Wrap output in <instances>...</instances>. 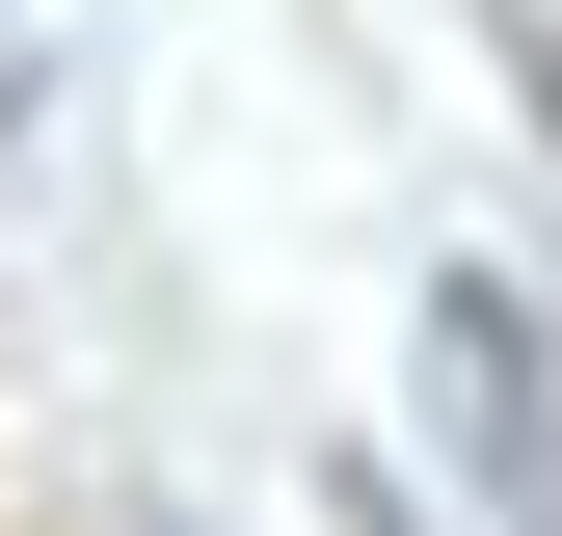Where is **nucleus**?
Masks as SVG:
<instances>
[{
    "label": "nucleus",
    "instance_id": "1",
    "mask_svg": "<svg viewBox=\"0 0 562 536\" xmlns=\"http://www.w3.org/2000/svg\"><path fill=\"white\" fill-rule=\"evenodd\" d=\"M429 456L482 483V536H562V349H536V295H429Z\"/></svg>",
    "mask_w": 562,
    "mask_h": 536
}]
</instances>
